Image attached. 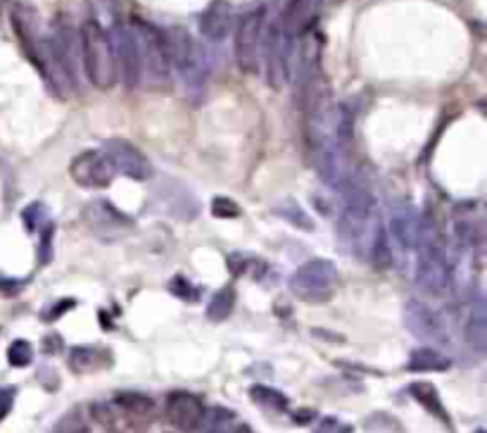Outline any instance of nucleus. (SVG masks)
<instances>
[{
    "label": "nucleus",
    "mask_w": 487,
    "mask_h": 433,
    "mask_svg": "<svg viewBox=\"0 0 487 433\" xmlns=\"http://www.w3.org/2000/svg\"><path fill=\"white\" fill-rule=\"evenodd\" d=\"M416 284L425 293L440 295L447 293L452 281L450 257H447V243L443 231L437 229L435 222H421L416 238Z\"/></svg>",
    "instance_id": "f257e3e1"
},
{
    "label": "nucleus",
    "mask_w": 487,
    "mask_h": 433,
    "mask_svg": "<svg viewBox=\"0 0 487 433\" xmlns=\"http://www.w3.org/2000/svg\"><path fill=\"white\" fill-rule=\"evenodd\" d=\"M81 53L83 67L89 74V82L95 89L110 91L117 83V55L110 36L95 20H86L81 24Z\"/></svg>",
    "instance_id": "f03ea898"
},
{
    "label": "nucleus",
    "mask_w": 487,
    "mask_h": 433,
    "mask_svg": "<svg viewBox=\"0 0 487 433\" xmlns=\"http://www.w3.org/2000/svg\"><path fill=\"white\" fill-rule=\"evenodd\" d=\"M342 215L338 219V229L345 241H357L364 234L368 219L374 216L376 197L368 184L359 177L340 178Z\"/></svg>",
    "instance_id": "7ed1b4c3"
},
{
    "label": "nucleus",
    "mask_w": 487,
    "mask_h": 433,
    "mask_svg": "<svg viewBox=\"0 0 487 433\" xmlns=\"http://www.w3.org/2000/svg\"><path fill=\"white\" fill-rule=\"evenodd\" d=\"M338 269L330 260H310L291 276V291L307 303H321L330 298L336 286Z\"/></svg>",
    "instance_id": "20e7f679"
},
{
    "label": "nucleus",
    "mask_w": 487,
    "mask_h": 433,
    "mask_svg": "<svg viewBox=\"0 0 487 433\" xmlns=\"http://www.w3.org/2000/svg\"><path fill=\"white\" fill-rule=\"evenodd\" d=\"M136 24V48H138L140 72L148 70L152 79L165 82L169 74V48H167V36L159 29L143 20H133Z\"/></svg>",
    "instance_id": "39448f33"
},
{
    "label": "nucleus",
    "mask_w": 487,
    "mask_h": 433,
    "mask_svg": "<svg viewBox=\"0 0 487 433\" xmlns=\"http://www.w3.org/2000/svg\"><path fill=\"white\" fill-rule=\"evenodd\" d=\"M262 29H264V7L243 14L235 29V63L245 74H257L260 70Z\"/></svg>",
    "instance_id": "423d86ee"
},
{
    "label": "nucleus",
    "mask_w": 487,
    "mask_h": 433,
    "mask_svg": "<svg viewBox=\"0 0 487 433\" xmlns=\"http://www.w3.org/2000/svg\"><path fill=\"white\" fill-rule=\"evenodd\" d=\"M70 174L76 186L91 188V191H102L114 181V167L102 150H86L76 155L70 167Z\"/></svg>",
    "instance_id": "0eeeda50"
},
{
    "label": "nucleus",
    "mask_w": 487,
    "mask_h": 433,
    "mask_svg": "<svg viewBox=\"0 0 487 433\" xmlns=\"http://www.w3.org/2000/svg\"><path fill=\"white\" fill-rule=\"evenodd\" d=\"M405 324L414 336L425 341V343L447 345V341H450L443 317H440L431 305H425L424 300H409V303H406Z\"/></svg>",
    "instance_id": "6e6552de"
},
{
    "label": "nucleus",
    "mask_w": 487,
    "mask_h": 433,
    "mask_svg": "<svg viewBox=\"0 0 487 433\" xmlns=\"http://www.w3.org/2000/svg\"><path fill=\"white\" fill-rule=\"evenodd\" d=\"M102 153L108 155V159L112 162L114 172L124 174L127 178H133V181H146L150 178L152 169L150 162L138 148L129 143V140L121 139H112L102 146Z\"/></svg>",
    "instance_id": "1a4fd4ad"
},
{
    "label": "nucleus",
    "mask_w": 487,
    "mask_h": 433,
    "mask_svg": "<svg viewBox=\"0 0 487 433\" xmlns=\"http://www.w3.org/2000/svg\"><path fill=\"white\" fill-rule=\"evenodd\" d=\"M205 405L203 400L193 393L177 390L167 398V419L184 433H196L203 424Z\"/></svg>",
    "instance_id": "9d476101"
},
{
    "label": "nucleus",
    "mask_w": 487,
    "mask_h": 433,
    "mask_svg": "<svg viewBox=\"0 0 487 433\" xmlns=\"http://www.w3.org/2000/svg\"><path fill=\"white\" fill-rule=\"evenodd\" d=\"M418 229H421V219L416 216V212L412 207H397V210L390 215V224H387V236H393L395 241L402 245L405 250L416 248Z\"/></svg>",
    "instance_id": "9b49d317"
},
{
    "label": "nucleus",
    "mask_w": 487,
    "mask_h": 433,
    "mask_svg": "<svg viewBox=\"0 0 487 433\" xmlns=\"http://www.w3.org/2000/svg\"><path fill=\"white\" fill-rule=\"evenodd\" d=\"M321 0H291V5L285 7L283 22H281V32L288 36L307 32L319 13Z\"/></svg>",
    "instance_id": "f8f14e48"
},
{
    "label": "nucleus",
    "mask_w": 487,
    "mask_h": 433,
    "mask_svg": "<svg viewBox=\"0 0 487 433\" xmlns=\"http://www.w3.org/2000/svg\"><path fill=\"white\" fill-rule=\"evenodd\" d=\"M466 341L475 352H485L487 348V307L481 293L473 298V305L466 319Z\"/></svg>",
    "instance_id": "ddd939ff"
},
{
    "label": "nucleus",
    "mask_w": 487,
    "mask_h": 433,
    "mask_svg": "<svg viewBox=\"0 0 487 433\" xmlns=\"http://www.w3.org/2000/svg\"><path fill=\"white\" fill-rule=\"evenodd\" d=\"M452 367V360L437 351V348H416L409 355L406 370L409 371H447Z\"/></svg>",
    "instance_id": "4468645a"
},
{
    "label": "nucleus",
    "mask_w": 487,
    "mask_h": 433,
    "mask_svg": "<svg viewBox=\"0 0 487 433\" xmlns=\"http://www.w3.org/2000/svg\"><path fill=\"white\" fill-rule=\"evenodd\" d=\"M86 222L91 224V226H95V224H108V234L110 236H114V234H119L124 226H129L131 224V219H127V215H121V212H117L112 207V205L108 203H95L91 205L89 210H86ZM108 234H105V238H108Z\"/></svg>",
    "instance_id": "2eb2a0df"
},
{
    "label": "nucleus",
    "mask_w": 487,
    "mask_h": 433,
    "mask_svg": "<svg viewBox=\"0 0 487 433\" xmlns=\"http://www.w3.org/2000/svg\"><path fill=\"white\" fill-rule=\"evenodd\" d=\"M409 395H412L414 400L421 402V405H424V408L428 409V412L435 414L437 419L444 421L447 427H452L450 414H447V409H444L443 400H440V395H437V390H435V386H433V383H425V381L412 383V386H409Z\"/></svg>",
    "instance_id": "dca6fc26"
},
{
    "label": "nucleus",
    "mask_w": 487,
    "mask_h": 433,
    "mask_svg": "<svg viewBox=\"0 0 487 433\" xmlns=\"http://www.w3.org/2000/svg\"><path fill=\"white\" fill-rule=\"evenodd\" d=\"M200 26H203L205 36H209V39H224L228 34V26H231V14H228V7L226 5H212L205 13V17L200 20Z\"/></svg>",
    "instance_id": "f3484780"
},
{
    "label": "nucleus",
    "mask_w": 487,
    "mask_h": 433,
    "mask_svg": "<svg viewBox=\"0 0 487 433\" xmlns=\"http://www.w3.org/2000/svg\"><path fill=\"white\" fill-rule=\"evenodd\" d=\"M368 255H371V262L374 267L378 269H387L393 265V248H390V236L383 224H378L374 231V238H371V248H368Z\"/></svg>",
    "instance_id": "a211bd4d"
},
{
    "label": "nucleus",
    "mask_w": 487,
    "mask_h": 433,
    "mask_svg": "<svg viewBox=\"0 0 487 433\" xmlns=\"http://www.w3.org/2000/svg\"><path fill=\"white\" fill-rule=\"evenodd\" d=\"M105 364V352L98 348H86V345H76L70 352V367L74 371H93Z\"/></svg>",
    "instance_id": "6ab92c4d"
},
{
    "label": "nucleus",
    "mask_w": 487,
    "mask_h": 433,
    "mask_svg": "<svg viewBox=\"0 0 487 433\" xmlns=\"http://www.w3.org/2000/svg\"><path fill=\"white\" fill-rule=\"evenodd\" d=\"M273 212L281 216V219H285L288 224H292L295 229H302V231H311L314 229V222H311V216L307 215V212L300 207L295 200H291V197H285V200H281L276 207H273Z\"/></svg>",
    "instance_id": "aec40b11"
},
{
    "label": "nucleus",
    "mask_w": 487,
    "mask_h": 433,
    "mask_svg": "<svg viewBox=\"0 0 487 433\" xmlns=\"http://www.w3.org/2000/svg\"><path fill=\"white\" fill-rule=\"evenodd\" d=\"M235 307V291L231 286H224L222 291H216L215 298L209 300L207 305V317L212 322H224V319L231 317Z\"/></svg>",
    "instance_id": "412c9836"
},
{
    "label": "nucleus",
    "mask_w": 487,
    "mask_h": 433,
    "mask_svg": "<svg viewBox=\"0 0 487 433\" xmlns=\"http://www.w3.org/2000/svg\"><path fill=\"white\" fill-rule=\"evenodd\" d=\"M250 398H253L257 405H262V408L276 409V412H285V409H288V398H285L281 390L272 389V386H262V383H257V386L250 389Z\"/></svg>",
    "instance_id": "4be33fe9"
},
{
    "label": "nucleus",
    "mask_w": 487,
    "mask_h": 433,
    "mask_svg": "<svg viewBox=\"0 0 487 433\" xmlns=\"http://www.w3.org/2000/svg\"><path fill=\"white\" fill-rule=\"evenodd\" d=\"M117 402H119L121 408L127 409V412H133V414H148L152 412V400L150 398H146V395H138V393H124L117 398Z\"/></svg>",
    "instance_id": "5701e85b"
},
{
    "label": "nucleus",
    "mask_w": 487,
    "mask_h": 433,
    "mask_svg": "<svg viewBox=\"0 0 487 433\" xmlns=\"http://www.w3.org/2000/svg\"><path fill=\"white\" fill-rule=\"evenodd\" d=\"M7 360H10L13 367H26V364H32L33 360L32 343H26V341H14V343L7 348Z\"/></svg>",
    "instance_id": "b1692460"
},
{
    "label": "nucleus",
    "mask_w": 487,
    "mask_h": 433,
    "mask_svg": "<svg viewBox=\"0 0 487 433\" xmlns=\"http://www.w3.org/2000/svg\"><path fill=\"white\" fill-rule=\"evenodd\" d=\"M212 215L219 216V219H238L241 216V207H238L234 197L216 196L212 200Z\"/></svg>",
    "instance_id": "393cba45"
},
{
    "label": "nucleus",
    "mask_w": 487,
    "mask_h": 433,
    "mask_svg": "<svg viewBox=\"0 0 487 433\" xmlns=\"http://www.w3.org/2000/svg\"><path fill=\"white\" fill-rule=\"evenodd\" d=\"M22 219H24L26 231H38V226L48 219V210H45L43 203L26 205L24 212H22Z\"/></svg>",
    "instance_id": "a878e982"
},
{
    "label": "nucleus",
    "mask_w": 487,
    "mask_h": 433,
    "mask_svg": "<svg viewBox=\"0 0 487 433\" xmlns=\"http://www.w3.org/2000/svg\"><path fill=\"white\" fill-rule=\"evenodd\" d=\"M314 433H352V427L338 419V417H323L314 427Z\"/></svg>",
    "instance_id": "bb28decb"
},
{
    "label": "nucleus",
    "mask_w": 487,
    "mask_h": 433,
    "mask_svg": "<svg viewBox=\"0 0 487 433\" xmlns=\"http://www.w3.org/2000/svg\"><path fill=\"white\" fill-rule=\"evenodd\" d=\"M169 291L174 295H177V298H181V300H196L197 298V291L193 286H190V281L188 279H184V276H174V279H171V284H169Z\"/></svg>",
    "instance_id": "cd10ccee"
},
{
    "label": "nucleus",
    "mask_w": 487,
    "mask_h": 433,
    "mask_svg": "<svg viewBox=\"0 0 487 433\" xmlns=\"http://www.w3.org/2000/svg\"><path fill=\"white\" fill-rule=\"evenodd\" d=\"M55 433H86V424L81 421L79 412L67 414V417L60 421V427H57Z\"/></svg>",
    "instance_id": "c85d7f7f"
},
{
    "label": "nucleus",
    "mask_w": 487,
    "mask_h": 433,
    "mask_svg": "<svg viewBox=\"0 0 487 433\" xmlns=\"http://www.w3.org/2000/svg\"><path fill=\"white\" fill-rule=\"evenodd\" d=\"M76 303L74 300H60V303H57V305H53V307H48V310H45V314H43V322H55V319H60L62 317L64 313H70L72 307H74Z\"/></svg>",
    "instance_id": "c756f323"
},
{
    "label": "nucleus",
    "mask_w": 487,
    "mask_h": 433,
    "mask_svg": "<svg viewBox=\"0 0 487 433\" xmlns=\"http://www.w3.org/2000/svg\"><path fill=\"white\" fill-rule=\"evenodd\" d=\"M14 395H17V390L10 389V386H5V389H0V421L5 419L7 412L13 409Z\"/></svg>",
    "instance_id": "7c9ffc66"
},
{
    "label": "nucleus",
    "mask_w": 487,
    "mask_h": 433,
    "mask_svg": "<svg viewBox=\"0 0 487 433\" xmlns=\"http://www.w3.org/2000/svg\"><path fill=\"white\" fill-rule=\"evenodd\" d=\"M475 433H485V431H482V428H478V431H475Z\"/></svg>",
    "instance_id": "2f4dec72"
}]
</instances>
